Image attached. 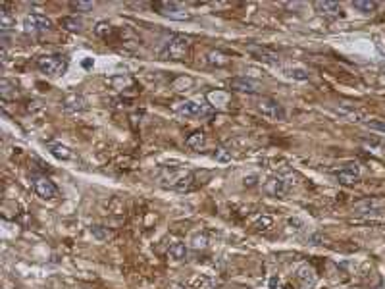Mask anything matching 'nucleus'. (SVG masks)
Here are the masks:
<instances>
[{"label":"nucleus","instance_id":"f257e3e1","mask_svg":"<svg viewBox=\"0 0 385 289\" xmlns=\"http://www.w3.org/2000/svg\"><path fill=\"white\" fill-rule=\"evenodd\" d=\"M160 181L164 187L183 193V191H191L194 187V174L183 168H166L160 176Z\"/></svg>","mask_w":385,"mask_h":289},{"label":"nucleus","instance_id":"f03ea898","mask_svg":"<svg viewBox=\"0 0 385 289\" xmlns=\"http://www.w3.org/2000/svg\"><path fill=\"white\" fill-rule=\"evenodd\" d=\"M191 47V39L185 35H172L162 47L160 58L162 60H183Z\"/></svg>","mask_w":385,"mask_h":289},{"label":"nucleus","instance_id":"7ed1b4c3","mask_svg":"<svg viewBox=\"0 0 385 289\" xmlns=\"http://www.w3.org/2000/svg\"><path fill=\"white\" fill-rule=\"evenodd\" d=\"M37 68L45 75H50V77H58V75H64L68 70V58L60 54H50V56H41L37 60Z\"/></svg>","mask_w":385,"mask_h":289},{"label":"nucleus","instance_id":"20e7f679","mask_svg":"<svg viewBox=\"0 0 385 289\" xmlns=\"http://www.w3.org/2000/svg\"><path fill=\"white\" fill-rule=\"evenodd\" d=\"M175 112L179 116H185V118H208L212 116V106L210 104H200V102H194V100H185V102H179L175 104Z\"/></svg>","mask_w":385,"mask_h":289},{"label":"nucleus","instance_id":"39448f33","mask_svg":"<svg viewBox=\"0 0 385 289\" xmlns=\"http://www.w3.org/2000/svg\"><path fill=\"white\" fill-rule=\"evenodd\" d=\"M256 108H258V112L262 114L264 118H268V120H274V122L285 120V110H283V106H281L276 98H270V96L258 98Z\"/></svg>","mask_w":385,"mask_h":289},{"label":"nucleus","instance_id":"423d86ee","mask_svg":"<svg viewBox=\"0 0 385 289\" xmlns=\"http://www.w3.org/2000/svg\"><path fill=\"white\" fill-rule=\"evenodd\" d=\"M152 8L156 10L158 14H162V16H166V18L170 19H177V21L191 19V14L179 2H154Z\"/></svg>","mask_w":385,"mask_h":289},{"label":"nucleus","instance_id":"0eeeda50","mask_svg":"<svg viewBox=\"0 0 385 289\" xmlns=\"http://www.w3.org/2000/svg\"><path fill=\"white\" fill-rule=\"evenodd\" d=\"M50 27H52V21L43 14H29V16L23 18V33H27V35L45 33Z\"/></svg>","mask_w":385,"mask_h":289},{"label":"nucleus","instance_id":"6e6552de","mask_svg":"<svg viewBox=\"0 0 385 289\" xmlns=\"http://www.w3.org/2000/svg\"><path fill=\"white\" fill-rule=\"evenodd\" d=\"M382 210H385V199H378V197H370L360 202H356L352 206V212L354 214H360V216H370V214H380Z\"/></svg>","mask_w":385,"mask_h":289},{"label":"nucleus","instance_id":"1a4fd4ad","mask_svg":"<svg viewBox=\"0 0 385 289\" xmlns=\"http://www.w3.org/2000/svg\"><path fill=\"white\" fill-rule=\"evenodd\" d=\"M335 178H337L339 183H343V185H354V183H358V180H360V168H358L356 162L345 164L339 172H335Z\"/></svg>","mask_w":385,"mask_h":289},{"label":"nucleus","instance_id":"9d476101","mask_svg":"<svg viewBox=\"0 0 385 289\" xmlns=\"http://www.w3.org/2000/svg\"><path fill=\"white\" fill-rule=\"evenodd\" d=\"M33 187H35V193L41 199H56L58 197V189L48 178H35Z\"/></svg>","mask_w":385,"mask_h":289},{"label":"nucleus","instance_id":"9b49d317","mask_svg":"<svg viewBox=\"0 0 385 289\" xmlns=\"http://www.w3.org/2000/svg\"><path fill=\"white\" fill-rule=\"evenodd\" d=\"M229 87L233 91H239V93H260L262 85L254 79H248V77H233L229 81Z\"/></svg>","mask_w":385,"mask_h":289},{"label":"nucleus","instance_id":"f8f14e48","mask_svg":"<svg viewBox=\"0 0 385 289\" xmlns=\"http://www.w3.org/2000/svg\"><path fill=\"white\" fill-rule=\"evenodd\" d=\"M264 189H266V193L268 195H272V197H285V193H287V189H289V185H287V181L281 180V178H270V180L266 181V185H264Z\"/></svg>","mask_w":385,"mask_h":289},{"label":"nucleus","instance_id":"ddd939ff","mask_svg":"<svg viewBox=\"0 0 385 289\" xmlns=\"http://www.w3.org/2000/svg\"><path fill=\"white\" fill-rule=\"evenodd\" d=\"M297 280L304 288H314L318 276H316V270L310 264H300L297 268Z\"/></svg>","mask_w":385,"mask_h":289},{"label":"nucleus","instance_id":"4468645a","mask_svg":"<svg viewBox=\"0 0 385 289\" xmlns=\"http://www.w3.org/2000/svg\"><path fill=\"white\" fill-rule=\"evenodd\" d=\"M62 106L66 112H81V110H87V100L77 95V93H71L68 95L64 100H62Z\"/></svg>","mask_w":385,"mask_h":289},{"label":"nucleus","instance_id":"2eb2a0df","mask_svg":"<svg viewBox=\"0 0 385 289\" xmlns=\"http://www.w3.org/2000/svg\"><path fill=\"white\" fill-rule=\"evenodd\" d=\"M314 8L318 10V14H322V16H326V18H337L339 14H341V6L337 4V2H330V0H320V2H316Z\"/></svg>","mask_w":385,"mask_h":289},{"label":"nucleus","instance_id":"dca6fc26","mask_svg":"<svg viewBox=\"0 0 385 289\" xmlns=\"http://www.w3.org/2000/svg\"><path fill=\"white\" fill-rule=\"evenodd\" d=\"M48 150H50V154H52V156H56L58 160H71V158H73V152H71L66 144L50 143V144H48Z\"/></svg>","mask_w":385,"mask_h":289},{"label":"nucleus","instance_id":"f3484780","mask_svg":"<svg viewBox=\"0 0 385 289\" xmlns=\"http://www.w3.org/2000/svg\"><path fill=\"white\" fill-rule=\"evenodd\" d=\"M14 25H16V18L8 12V6L2 4V12H0V27H2V33H8Z\"/></svg>","mask_w":385,"mask_h":289},{"label":"nucleus","instance_id":"a211bd4d","mask_svg":"<svg viewBox=\"0 0 385 289\" xmlns=\"http://www.w3.org/2000/svg\"><path fill=\"white\" fill-rule=\"evenodd\" d=\"M185 144H187L189 148H192V150H200V148L206 144V137H204L202 131H194V133H191V135L185 139Z\"/></svg>","mask_w":385,"mask_h":289},{"label":"nucleus","instance_id":"6ab92c4d","mask_svg":"<svg viewBox=\"0 0 385 289\" xmlns=\"http://www.w3.org/2000/svg\"><path fill=\"white\" fill-rule=\"evenodd\" d=\"M185 256H187V245H185V243H174V245L168 249V258H170V260L179 262V260H183Z\"/></svg>","mask_w":385,"mask_h":289},{"label":"nucleus","instance_id":"aec40b11","mask_svg":"<svg viewBox=\"0 0 385 289\" xmlns=\"http://www.w3.org/2000/svg\"><path fill=\"white\" fill-rule=\"evenodd\" d=\"M248 50H250L254 56H258L260 60H264V62H272V64L278 62V56L274 54V52H270V50H266V48H260V47H248Z\"/></svg>","mask_w":385,"mask_h":289},{"label":"nucleus","instance_id":"412c9836","mask_svg":"<svg viewBox=\"0 0 385 289\" xmlns=\"http://www.w3.org/2000/svg\"><path fill=\"white\" fill-rule=\"evenodd\" d=\"M91 234H93L95 239H98V241H108V239L114 237V232L104 228V226H93L91 228Z\"/></svg>","mask_w":385,"mask_h":289},{"label":"nucleus","instance_id":"4be33fe9","mask_svg":"<svg viewBox=\"0 0 385 289\" xmlns=\"http://www.w3.org/2000/svg\"><path fill=\"white\" fill-rule=\"evenodd\" d=\"M192 77H185V75H181V77H177L174 83H172V89L177 91V93H181V91H189L192 87Z\"/></svg>","mask_w":385,"mask_h":289},{"label":"nucleus","instance_id":"5701e85b","mask_svg":"<svg viewBox=\"0 0 385 289\" xmlns=\"http://www.w3.org/2000/svg\"><path fill=\"white\" fill-rule=\"evenodd\" d=\"M228 93L226 91H212L208 93V100H210L214 106H220V104H226L228 102Z\"/></svg>","mask_w":385,"mask_h":289},{"label":"nucleus","instance_id":"b1692460","mask_svg":"<svg viewBox=\"0 0 385 289\" xmlns=\"http://www.w3.org/2000/svg\"><path fill=\"white\" fill-rule=\"evenodd\" d=\"M352 6L360 12H364V14H370L378 8V2H374V0H356V2H352Z\"/></svg>","mask_w":385,"mask_h":289},{"label":"nucleus","instance_id":"393cba45","mask_svg":"<svg viewBox=\"0 0 385 289\" xmlns=\"http://www.w3.org/2000/svg\"><path fill=\"white\" fill-rule=\"evenodd\" d=\"M229 62V58L226 54H222V52H218V50H212L210 54H208V64L210 66H226Z\"/></svg>","mask_w":385,"mask_h":289},{"label":"nucleus","instance_id":"a878e982","mask_svg":"<svg viewBox=\"0 0 385 289\" xmlns=\"http://www.w3.org/2000/svg\"><path fill=\"white\" fill-rule=\"evenodd\" d=\"M208 245V235L206 234H194L191 239V247L194 251H200V249H206Z\"/></svg>","mask_w":385,"mask_h":289},{"label":"nucleus","instance_id":"bb28decb","mask_svg":"<svg viewBox=\"0 0 385 289\" xmlns=\"http://www.w3.org/2000/svg\"><path fill=\"white\" fill-rule=\"evenodd\" d=\"M62 27H66L68 31H81L83 21H81L79 18H75V16H71V18H64L62 19Z\"/></svg>","mask_w":385,"mask_h":289},{"label":"nucleus","instance_id":"cd10ccee","mask_svg":"<svg viewBox=\"0 0 385 289\" xmlns=\"http://www.w3.org/2000/svg\"><path fill=\"white\" fill-rule=\"evenodd\" d=\"M285 75L291 77V79H297V81H306L308 79V70H304V68H289V70H285Z\"/></svg>","mask_w":385,"mask_h":289},{"label":"nucleus","instance_id":"c85d7f7f","mask_svg":"<svg viewBox=\"0 0 385 289\" xmlns=\"http://www.w3.org/2000/svg\"><path fill=\"white\" fill-rule=\"evenodd\" d=\"M214 160L220 164H228L231 162V150L226 148V146H218L216 152H214Z\"/></svg>","mask_w":385,"mask_h":289},{"label":"nucleus","instance_id":"c756f323","mask_svg":"<svg viewBox=\"0 0 385 289\" xmlns=\"http://www.w3.org/2000/svg\"><path fill=\"white\" fill-rule=\"evenodd\" d=\"M274 226V218L272 216H260L256 220V224H254V228L258 230V232H266V230H270Z\"/></svg>","mask_w":385,"mask_h":289},{"label":"nucleus","instance_id":"7c9ffc66","mask_svg":"<svg viewBox=\"0 0 385 289\" xmlns=\"http://www.w3.org/2000/svg\"><path fill=\"white\" fill-rule=\"evenodd\" d=\"M71 10H77V12H89L95 8V2H83V0H77V2H70Z\"/></svg>","mask_w":385,"mask_h":289},{"label":"nucleus","instance_id":"2f4dec72","mask_svg":"<svg viewBox=\"0 0 385 289\" xmlns=\"http://www.w3.org/2000/svg\"><path fill=\"white\" fill-rule=\"evenodd\" d=\"M192 289H214V286H212V282L208 278L200 276V278H194L192 280Z\"/></svg>","mask_w":385,"mask_h":289},{"label":"nucleus","instance_id":"473e14b6","mask_svg":"<svg viewBox=\"0 0 385 289\" xmlns=\"http://www.w3.org/2000/svg\"><path fill=\"white\" fill-rule=\"evenodd\" d=\"M95 33L98 37H108L112 33V25H110L108 21H98L96 27H95Z\"/></svg>","mask_w":385,"mask_h":289},{"label":"nucleus","instance_id":"72a5a7b5","mask_svg":"<svg viewBox=\"0 0 385 289\" xmlns=\"http://www.w3.org/2000/svg\"><path fill=\"white\" fill-rule=\"evenodd\" d=\"M12 89H16V85H12L8 79L0 81V95H2V98H10L12 96Z\"/></svg>","mask_w":385,"mask_h":289},{"label":"nucleus","instance_id":"f704fd0d","mask_svg":"<svg viewBox=\"0 0 385 289\" xmlns=\"http://www.w3.org/2000/svg\"><path fill=\"white\" fill-rule=\"evenodd\" d=\"M366 127L368 129H374V131H382V133H385V124L384 122H380V120H370V122H366Z\"/></svg>","mask_w":385,"mask_h":289},{"label":"nucleus","instance_id":"c9c22d12","mask_svg":"<svg viewBox=\"0 0 385 289\" xmlns=\"http://www.w3.org/2000/svg\"><path fill=\"white\" fill-rule=\"evenodd\" d=\"M256 176H248V178H245V185H248V187H252V185H256Z\"/></svg>","mask_w":385,"mask_h":289},{"label":"nucleus","instance_id":"e433bc0d","mask_svg":"<svg viewBox=\"0 0 385 289\" xmlns=\"http://www.w3.org/2000/svg\"><path fill=\"white\" fill-rule=\"evenodd\" d=\"M168 289H185V288H181V286H177V284H172Z\"/></svg>","mask_w":385,"mask_h":289},{"label":"nucleus","instance_id":"4c0bfd02","mask_svg":"<svg viewBox=\"0 0 385 289\" xmlns=\"http://www.w3.org/2000/svg\"><path fill=\"white\" fill-rule=\"evenodd\" d=\"M214 289H216V288H214Z\"/></svg>","mask_w":385,"mask_h":289}]
</instances>
